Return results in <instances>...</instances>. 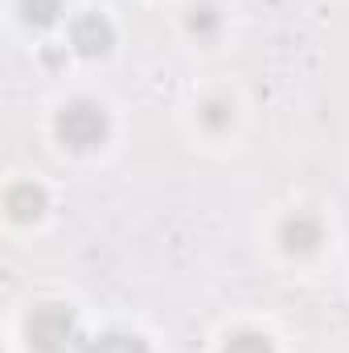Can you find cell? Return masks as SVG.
I'll return each instance as SVG.
<instances>
[{"label": "cell", "mask_w": 349, "mask_h": 353, "mask_svg": "<svg viewBox=\"0 0 349 353\" xmlns=\"http://www.w3.org/2000/svg\"><path fill=\"white\" fill-rule=\"evenodd\" d=\"M70 46H74L83 58H103V54H111V46H115V29H111V21H107L103 12H83V17L70 25Z\"/></svg>", "instance_id": "3"}, {"label": "cell", "mask_w": 349, "mask_h": 353, "mask_svg": "<svg viewBox=\"0 0 349 353\" xmlns=\"http://www.w3.org/2000/svg\"><path fill=\"white\" fill-rule=\"evenodd\" d=\"M222 353H275V345H271V337L259 333V329H239V333L226 337V350Z\"/></svg>", "instance_id": "8"}, {"label": "cell", "mask_w": 349, "mask_h": 353, "mask_svg": "<svg viewBox=\"0 0 349 353\" xmlns=\"http://www.w3.org/2000/svg\"><path fill=\"white\" fill-rule=\"evenodd\" d=\"M201 123H206L210 132H226V128L235 123V107H230L226 99H210V103L201 107Z\"/></svg>", "instance_id": "10"}, {"label": "cell", "mask_w": 349, "mask_h": 353, "mask_svg": "<svg viewBox=\"0 0 349 353\" xmlns=\"http://www.w3.org/2000/svg\"><path fill=\"white\" fill-rule=\"evenodd\" d=\"M46 205H50V197H46V189L33 185V181H21V185H12V189L4 193V210H8L12 222H37V218L46 214Z\"/></svg>", "instance_id": "5"}, {"label": "cell", "mask_w": 349, "mask_h": 353, "mask_svg": "<svg viewBox=\"0 0 349 353\" xmlns=\"http://www.w3.org/2000/svg\"><path fill=\"white\" fill-rule=\"evenodd\" d=\"M218 25H222V17H218L214 4H193V8H189V33H197V37H214Z\"/></svg>", "instance_id": "9"}, {"label": "cell", "mask_w": 349, "mask_h": 353, "mask_svg": "<svg viewBox=\"0 0 349 353\" xmlns=\"http://www.w3.org/2000/svg\"><path fill=\"white\" fill-rule=\"evenodd\" d=\"M83 353H152V350L136 333H103L94 341H83Z\"/></svg>", "instance_id": "6"}, {"label": "cell", "mask_w": 349, "mask_h": 353, "mask_svg": "<svg viewBox=\"0 0 349 353\" xmlns=\"http://www.w3.org/2000/svg\"><path fill=\"white\" fill-rule=\"evenodd\" d=\"M58 140L66 144V148H74V152H90V148H99V144H107V136H111V115L103 111V103H94V99H74V103H66L62 111H58Z\"/></svg>", "instance_id": "1"}, {"label": "cell", "mask_w": 349, "mask_h": 353, "mask_svg": "<svg viewBox=\"0 0 349 353\" xmlns=\"http://www.w3.org/2000/svg\"><path fill=\"white\" fill-rule=\"evenodd\" d=\"M33 353H70L79 345V316L66 304H37L25 321Z\"/></svg>", "instance_id": "2"}, {"label": "cell", "mask_w": 349, "mask_h": 353, "mask_svg": "<svg viewBox=\"0 0 349 353\" xmlns=\"http://www.w3.org/2000/svg\"><path fill=\"white\" fill-rule=\"evenodd\" d=\"M21 17L33 29H50L62 17V0H21Z\"/></svg>", "instance_id": "7"}, {"label": "cell", "mask_w": 349, "mask_h": 353, "mask_svg": "<svg viewBox=\"0 0 349 353\" xmlns=\"http://www.w3.org/2000/svg\"><path fill=\"white\" fill-rule=\"evenodd\" d=\"M321 243H325L321 218H312V214H288V218L279 222V247H283L288 255H312Z\"/></svg>", "instance_id": "4"}]
</instances>
